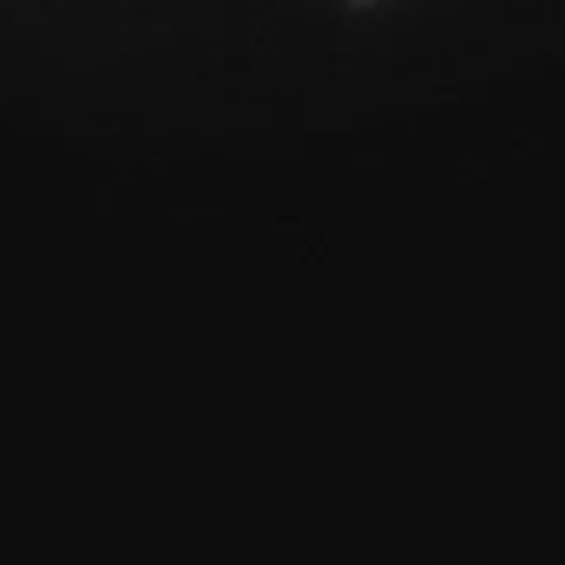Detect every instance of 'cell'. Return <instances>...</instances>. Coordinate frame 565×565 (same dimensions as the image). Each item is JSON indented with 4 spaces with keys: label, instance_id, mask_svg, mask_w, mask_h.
I'll return each instance as SVG.
<instances>
[{
    "label": "cell",
    "instance_id": "1",
    "mask_svg": "<svg viewBox=\"0 0 565 565\" xmlns=\"http://www.w3.org/2000/svg\"><path fill=\"white\" fill-rule=\"evenodd\" d=\"M382 3H388V0H342V7L352 10V13H365V10H375Z\"/></svg>",
    "mask_w": 565,
    "mask_h": 565
}]
</instances>
